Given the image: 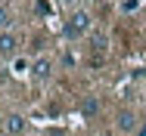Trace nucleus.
Here are the masks:
<instances>
[{"mask_svg": "<svg viewBox=\"0 0 146 136\" xmlns=\"http://www.w3.org/2000/svg\"><path fill=\"white\" fill-rule=\"evenodd\" d=\"M90 25H93V19H90V12H84V9H75L68 19H65V37H81L84 31H90Z\"/></svg>", "mask_w": 146, "mask_h": 136, "instance_id": "nucleus-1", "label": "nucleus"}, {"mask_svg": "<svg viewBox=\"0 0 146 136\" xmlns=\"http://www.w3.org/2000/svg\"><path fill=\"white\" fill-rule=\"evenodd\" d=\"M115 127L121 130V133H134V130H140V127H137V111L121 108V111H118V118H115Z\"/></svg>", "mask_w": 146, "mask_h": 136, "instance_id": "nucleus-2", "label": "nucleus"}, {"mask_svg": "<svg viewBox=\"0 0 146 136\" xmlns=\"http://www.w3.org/2000/svg\"><path fill=\"white\" fill-rule=\"evenodd\" d=\"M16 50H19V37L13 34V31H0V56H16Z\"/></svg>", "mask_w": 146, "mask_h": 136, "instance_id": "nucleus-3", "label": "nucleus"}, {"mask_svg": "<svg viewBox=\"0 0 146 136\" xmlns=\"http://www.w3.org/2000/svg\"><path fill=\"white\" fill-rule=\"evenodd\" d=\"M3 127H6L9 136H19L22 130H25V118H22V114H9V118L3 121Z\"/></svg>", "mask_w": 146, "mask_h": 136, "instance_id": "nucleus-4", "label": "nucleus"}, {"mask_svg": "<svg viewBox=\"0 0 146 136\" xmlns=\"http://www.w3.org/2000/svg\"><path fill=\"white\" fill-rule=\"evenodd\" d=\"M50 71H53V65H50V59H37V62L31 65V74H34L37 81H47V78H50Z\"/></svg>", "mask_w": 146, "mask_h": 136, "instance_id": "nucleus-5", "label": "nucleus"}, {"mask_svg": "<svg viewBox=\"0 0 146 136\" xmlns=\"http://www.w3.org/2000/svg\"><path fill=\"white\" fill-rule=\"evenodd\" d=\"M81 114H84V118H96V114H100V99H96V96H84V99H81Z\"/></svg>", "mask_w": 146, "mask_h": 136, "instance_id": "nucleus-6", "label": "nucleus"}, {"mask_svg": "<svg viewBox=\"0 0 146 136\" xmlns=\"http://www.w3.org/2000/svg\"><path fill=\"white\" fill-rule=\"evenodd\" d=\"M106 47H109V40H106V34H93V53H106Z\"/></svg>", "mask_w": 146, "mask_h": 136, "instance_id": "nucleus-7", "label": "nucleus"}, {"mask_svg": "<svg viewBox=\"0 0 146 136\" xmlns=\"http://www.w3.org/2000/svg\"><path fill=\"white\" fill-rule=\"evenodd\" d=\"M34 12H37V16H50L53 9H50V3H47V0H34Z\"/></svg>", "mask_w": 146, "mask_h": 136, "instance_id": "nucleus-8", "label": "nucleus"}, {"mask_svg": "<svg viewBox=\"0 0 146 136\" xmlns=\"http://www.w3.org/2000/svg\"><path fill=\"white\" fill-rule=\"evenodd\" d=\"M9 22H13L9 9H6V6H0V31H3V28H9Z\"/></svg>", "mask_w": 146, "mask_h": 136, "instance_id": "nucleus-9", "label": "nucleus"}, {"mask_svg": "<svg viewBox=\"0 0 146 136\" xmlns=\"http://www.w3.org/2000/svg\"><path fill=\"white\" fill-rule=\"evenodd\" d=\"M75 62H78V59H75L72 53H65V56H62V65H65V68H75Z\"/></svg>", "mask_w": 146, "mask_h": 136, "instance_id": "nucleus-10", "label": "nucleus"}, {"mask_svg": "<svg viewBox=\"0 0 146 136\" xmlns=\"http://www.w3.org/2000/svg\"><path fill=\"white\" fill-rule=\"evenodd\" d=\"M13 68H16V71H28L31 65H28V62H25V59H16V65H13Z\"/></svg>", "mask_w": 146, "mask_h": 136, "instance_id": "nucleus-11", "label": "nucleus"}, {"mask_svg": "<svg viewBox=\"0 0 146 136\" xmlns=\"http://www.w3.org/2000/svg\"><path fill=\"white\" fill-rule=\"evenodd\" d=\"M47 136H65V133H62L59 127H53V130H47Z\"/></svg>", "mask_w": 146, "mask_h": 136, "instance_id": "nucleus-12", "label": "nucleus"}, {"mask_svg": "<svg viewBox=\"0 0 146 136\" xmlns=\"http://www.w3.org/2000/svg\"><path fill=\"white\" fill-rule=\"evenodd\" d=\"M0 121H6V118H3V114H0Z\"/></svg>", "mask_w": 146, "mask_h": 136, "instance_id": "nucleus-13", "label": "nucleus"}, {"mask_svg": "<svg viewBox=\"0 0 146 136\" xmlns=\"http://www.w3.org/2000/svg\"><path fill=\"white\" fill-rule=\"evenodd\" d=\"M65 3H72V0H65Z\"/></svg>", "mask_w": 146, "mask_h": 136, "instance_id": "nucleus-14", "label": "nucleus"}]
</instances>
